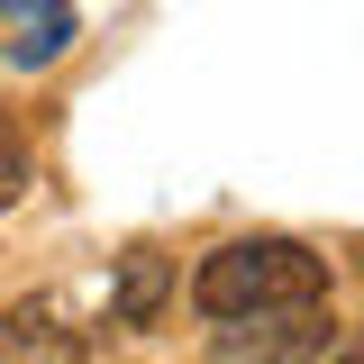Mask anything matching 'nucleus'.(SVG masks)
Listing matches in <instances>:
<instances>
[{"mask_svg": "<svg viewBox=\"0 0 364 364\" xmlns=\"http://www.w3.org/2000/svg\"><path fill=\"white\" fill-rule=\"evenodd\" d=\"M328 301V255L301 237H228L191 264V310L200 318H264Z\"/></svg>", "mask_w": 364, "mask_h": 364, "instance_id": "1", "label": "nucleus"}, {"mask_svg": "<svg viewBox=\"0 0 364 364\" xmlns=\"http://www.w3.org/2000/svg\"><path fill=\"white\" fill-rule=\"evenodd\" d=\"M0 364H100V346H82L55 310L18 301V310H0Z\"/></svg>", "mask_w": 364, "mask_h": 364, "instance_id": "2", "label": "nucleus"}, {"mask_svg": "<svg viewBox=\"0 0 364 364\" xmlns=\"http://www.w3.org/2000/svg\"><path fill=\"white\" fill-rule=\"evenodd\" d=\"M164 291H173V264H164L155 246H136L128 264H119V301H109V318H119V328H155Z\"/></svg>", "mask_w": 364, "mask_h": 364, "instance_id": "3", "label": "nucleus"}, {"mask_svg": "<svg viewBox=\"0 0 364 364\" xmlns=\"http://www.w3.org/2000/svg\"><path fill=\"white\" fill-rule=\"evenodd\" d=\"M18 191H28V136H18L9 119H0V210H9Z\"/></svg>", "mask_w": 364, "mask_h": 364, "instance_id": "4", "label": "nucleus"}, {"mask_svg": "<svg viewBox=\"0 0 364 364\" xmlns=\"http://www.w3.org/2000/svg\"><path fill=\"white\" fill-rule=\"evenodd\" d=\"M328 364H364V337H346V346H337V355H328Z\"/></svg>", "mask_w": 364, "mask_h": 364, "instance_id": "5", "label": "nucleus"}, {"mask_svg": "<svg viewBox=\"0 0 364 364\" xmlns=\"http://www.w3.org/2000/svg\"><path fill=\"white\" fill-rule=\"evenodd\" d=\"M0 64H9V55H0Z\"/></svg>", "mask_w": 364, "mask_h": 364, "instance_id": "6", "label": "nucleus"}]
</instances>
